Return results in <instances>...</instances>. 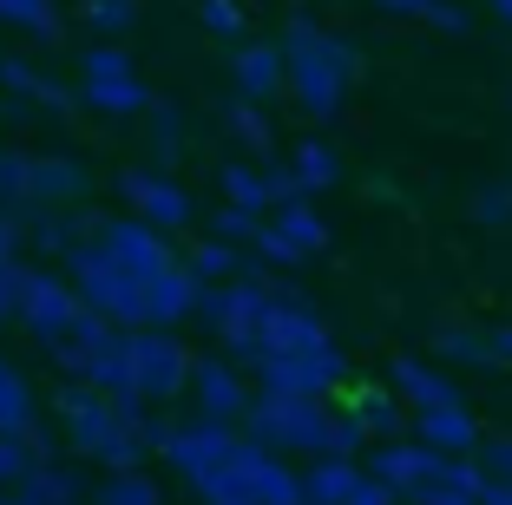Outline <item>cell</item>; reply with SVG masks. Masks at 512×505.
I'll return each instance as SVG.
<instances>
[{
  "mask_svg": "<svg viewBox=\"0 0 512 505\" xmlns=\"http://www.w3.org/2000/svg\"><path fill=\"white\" fill-rule=\"evenodd\" d=\"M381 387H388L407 414H427V407H453V401H460V381H453L447 368H434L427 355H394Z\"/></svg>",
  "mask_w": 512,
  "mask_h": 505,
  "instance_id": "obj_6",
  "label": "cell"
},
{
  "mask_svg": "<svg viewBox=\"0 0 512 505\" xmlns=\"http://www.w3.org/2000/svg\"><path fill=\"white\" fill-rule=\"evenodd\" d=\"M355 486H362V466H355V460H329V453H322V460L302 473V505H342Z\"/></svg>",
  "mask_w": 512,
  "mask_h": 505,
  "instance_id": "obj_12",
  "label": "cell"
},
{
  "mask_svg": "<svg viewBox=\"0 0 512 505\" xmlns=\"http://www.w3.org/2000/svg\"><path fill=\"white\" fill-rule=\"evenodd\" d=\"M263 191H270V210H283V204H309V191L296 184V171H289V164H270V171H263Z\"/></svg>",
  "mask_w": 512,
  "mask_h": 505,
  "instance_id": "obj_24",
  "label": "cell"
},
{
  "mask_svg": "<svg viewBox=\"0 0 512 505\" xmlns=\"http://www.w3.org/2000/svg\"><path fill=\"white\" fill-rule=\"evenodd\" d=\"M250 243H256V256H263V263H276V269H296V263H302V256H296V250H289V243H283V237H276V230H256V237H250Z\"/></svg>",
  "mask_w": 512,
  "mask_h": 505,
  "instance_id": "obj_29",
  "label": "cell"
},
{
  "mask_svg": "<svg viewBox=\"0 0 512 505\" xmlns=\"http://www.w3.org/2000/svg\"><path fill=\"white\" fill-rule=\"evenodd\" d=\"M230 66H237V86L250 92V99H276L283 92V53H276V40H250L230 53Z\"/></svg>",
  "mask_w": 512,
  "mask_h": 505,
  "instance_id": "obj_11",
  "label": "cell"
},
{
  "mask_svg": "<svg viewBox=\"0 0 512 505\" xmlns=\"http://www.w3.org/2000/svg\"><path fill=\"white\" fill-rule=\"evenodd\" d=\"M224 197H230V210H270V191H263V171H250V164H230L224 171Z\"/></svg>",
  "mask_w": 512,
  "mask_h": 505,
  "instance_id": "obj_20",
  "label": "cell"
},
{
  "mask_svg": "<svg viewBox=\"0 0 512 505\" xmlns=\"http://www.w3.org/2000/svg\"><path fill=\"white\" fill-rule=\"evenodd\" d=\"M414 499L421 505H480V492H460V486H447V479H427Z\"/></svg>",
  "mask_w": 512,
  "mask_h": 505,
  "instance_id": "obj_30",
  "label": "cell"
},
{
  "mask_svg": "<svg viewBox=\"0 0 512 505\" xmlns=\"http://www.w3.org/2000/svg\"><path fill=\"white\" fill-rule=\"evenodd\" d=\"M243 427L256 446H289V453H322L329 433V401H302V394H263L243 407Z\"/></svg>",
  "mask_w": 512,
  "mask_h": 505,
  "instance_id": "obj_2",
  "label": "cell"
},
{
  "mask_svg": "<svg viewBox=\"0 0 512 505\" xmlns=\"http://www.w3.org/2000/svg\"><path fill=\"white\" fill-rule=\"evenodd\" d=\"M486 14H493L499 27H512V0H486Z\"/></svg>",
  "mask_w": 512,
  "mask_h": 505,
  "instance_id": "obj_34",
  "label": "cell"
},
{
  "mask_svg": "<svg viewBox=\"0 0 512 505\" xmlns=\"http://www.w3.org/2000/svg\"><path fill=\"white\" fill-rule=\"evenodd\" d=\"M230 132H237L250 151H270V145H276L270 119H263V105H230Z\"/></svg>",
  "mask_w": 512,
  "mask_h": 505,
  "instance_id": "obj_23",
  "label": "cell"
},
{
  "mask_svg": "<svg viewBox=\"0 0 512 505\" xmlns=\"http://www.w3.org/2000/svg\"><path fill=\"white\" fill-rule=\"evenodd\" d=\"M473 223L480 230H512V191L506 184H480L473 191Z\"/></svg>",
  "mask_w": 512,
  "mask_h": 505,
  "instance_id": "obj_21",
  "label": "cell"
},
{
  "mask_svg": "<svg viewBox=\"0 0 512 505\" xmlns=\"http://www.w3.org/2000/svg\"><path fill=\"white\" fill-rule=\"evenodd\" d=\"M276 237L289 243L296 256H316V250H329V223H322V210H309V204H283L276 210V223H270Z\"/></svg>",
  "mask_w": 512,
  "mask_h": 505,
  "instance_id": "obj_14",
  "label": "cell"
},
{
  "mask_svg": "<svg viewBox=\"0 0 512 505\" xmlns=\"http://www.w3.org/2000/svg\"><path fill=\"white\" fill-rule=\"evenodd\" d=\"M506 191H512V178H506Z\"/></svg>",
  "mask_w": 512,
  "mask_h": 505,
  "instance_id": "obj_35",
  "label": "cell"
},
{
  "mask_svg": "<svg viewBox=\"0 0 512 505\" xmlns=\"http://www.w3.org/2000/svg\"><path fill=\"white\" fill-rule=\"evenodd\" d=\"M263 374V394H302V401H329L335 387L348 381V361L335 342L309 348V355H250Z\"/></svg>",
  "mask_w": 512,
  "mask_h": 505,
  "instance_id": "obj_3",
  "label": "cell"
},
{
  "mask_svg": "<svg viewBox=\"0 0 512 505\" xmlns=\"http://www.w3.org/2000/svg\"><path fill=\"white\" fill-rule=\"evenodd\" d=\"M289 171H296L302 191H329V184H342V151L322 145V138H309V145L289 151Z\"/></svg>",
  "mask_w": 512,
  "mask_h": 505,
  "instance_id": "obj_17",
  "label": "cell"
},
{
  "mask_svg": "<svg viewBox=\"0 0 512 505\" xmlns=\"http://www.w3.org/2000/svg\"><path fill=\"white\" fill-rule=\"evenodd\" d=\"M348 414L362 420V433H368V446H388V440H407V407L394 401L388 387H355L348 394Z\"/></svg>",
  "mask_w": 512,
  "mask_h": 505,
  "instance_id": "obj_9",
  "label": "cell"
},
{
  "mask_svg": "<svg viewBox=\"0 0 512 505\" xmlns=\"http://www.w3.org/2000/svg\"><path fill=\"white\" fill-rule=\"evenodd\" d=\"M473 466H480V486H512V440H480Z\"/></svg>",
  "mask_w": 512,
  "mask_h": 505,
  "instance_id": "obj_22",
  "label": "cell"
},
{
  "mask_svg": "<svg viewBox=\"0 0 512 505\" xmlns=\"http://www.w3.org/2000/svg\"><path fill=\"white\" fill-rule=\"evenodd\" d=\"M237 269H243V256L230 243H204L197 250V276H237Z\"/></svg>",
  "mask_w": 512,
  "mask_h": 505,
  "instance_id": "obj_26",
  "label": "cell"
},
{
  "mask_svg": "<svg viewBox=\"0 0 512 505\" xmlns=\"http://www.w3.org/2000/svg\"><path fill=\"white\" fill-rule=\"evenodd\" d=\"M440 453H427L421 440H388V446H368V473L375 486H388L394 499H414V492L427 486V479H440Z\"/></svg>",
  "mask_w": 512,
  "mask_h": 505,
  "instance_id": "obj_5",
  "label": "cell"
},
{
  "mask_svg": "<svg viewBox=\"0 0 512 505\" xmlns=\"http://www.w3.org/2000/svg\"><path fill=\"white\" fill-rule=\"evenodd\" d=\"M204 27L211 33H243V7L237 0H204Z\"/></svg>",
  "mask_w": 512,
  "mask_h": 505,
  "instance_id": "obj_28",
  "label": "cell"
},
{
  "mask_svg": "<svg viewBox=\"0 0 512 505\" xmlns=\"http://www.w3.org/2000/svg\"><path fill=\"white\" fill-rule=\"evenodd\" d=\"M506 99H512V86H506Z\"/></svg>",
  "mask_w": 512,
  "mask_h": 505,
  "instance_id": "obj_36",
  "label": "cell"
},
{
  "mask_svg": "<svg viewBox=\"0 0 512 505\" xmlns=\"http://www.w3.org/2000/svg\"><path fill=\"white\" fill-rule=\"evenodd\" d=\"M407 433L427 446V453H440V460H473V446L486 440L480 420L467 414V401L453 407H427V414H407Z\"/></svg>",
  "mask_w": 512,
  "mask_h": 505,
  "instance_id": "obj_7",
  "label": "cell"
},
{
  "mask_svg": "<svg viewBox=\"0 0 512 505\" xmlns=\"http://www.w3.org/2000/svg\"><path fill=\"white\" fill-rule=\"evenodd\" d=\"M230 446H237V433L211 420V427H197V433H184V440H178V466H191L197 479H211L217 466L230 460Z\"/></svg>",
  "mask_w": 512,
  "mask_h": 505,
  "instance_id": "obj_13",
  "label": "cell"
},
{
  "mask_svg": "<svg viewBox=\"0 0 512 505\" xmlns=\"http://www.w3.org/2000/svg\"><path fill=\"white\" fill-rule=\"evenodd\" d=\"M125 191L138 197V210H145L151 223H184V217H191V197H184L178 184H158V178H125Z\"/></svg>",
  "mask_w": 512,
  "mask_h": 505,
  "instance_id": "obj_18",
  "label": "cell"
},
{
  "mask_svg": "<svg viewBox=\"0 0 512 505\" xmlns=\"http://www.w3.org/2000/svg\"><path fill=\"white\" fill-rule=\"evenodd\" d=\"M342 505H394V492H388V486H375V479H362V486L348 492Z\"/></svg>",
  "mask_w": 512,
  "mask_h": 505,
  "instance_id": "obj_33",
  "label": "cell"
},
{
  "mask_svg": "<svg viewBox=\"0 0 512 505\" xmlns=\"http://www.w3.org/2000/svg\"><path fill=\"white\" fill-rule=\"evenodd\" d=\"M368 7H375L381 20H421V7H427V0H368Z\"/></svg>",
  "mask_w": 512,
  "mask_h": 505,
  "instance_id": "obj_31",
  "label": "cell"
},
{
  "mask_svg": "<svg viewBox=\"0 0 512 505\" xmlns=\"http://www.w3.org/2000/svg\"><path fill=\"white\" fill-rule=\"evenodd\" d=\"M191 302H197L191 276H184V269H158V276L145 283V322H178Z\"/></svg>",
  "mask_w": 512,
  "mask_h": 505,
  "instance_id": "obj_16",
  "label": "cell"
},
{
  "mask_svg": "<svg viewBox=\"0 0 512 505\" xmlns=\"http://www.w3.org/2000/svg\"><path fill=\"white\" fill-rule=\"evenodd\" d=\"M486 355H493V368H499V361H512V322L486 328Z\"/></svg>",
  "mask_w": 512,
  "mask_h": 505,
  "instance_id": "obj_32",
  "label": "cell"
},
{
  "mask_svg": "<svg viewBox=\"0 0 512 505\" xmlns=\"http://www.w3.org/2000/svg\"><path fill=\"white\" fill-rule=\"evenodd\" d=\"M256 230H263V223H256L250 210H217V237H224V243H250Z\"/></svg>",
  "mask_w": 512,
  "mask_h": 505,
  "instance_id": "obj_27",
  "label": "cell"
},
{
  "mask_svg": "<svg viewBox=\"0 0 512 505\" xmlns=\"http://www.w3.org/2000/svg\"><path fill=\"white\" fill-rule=\"evenodd\" d=\"M322 453H329V460H362V453H368V433H362V420L348 414V407H329V433H322Z\"/></svg>",
  "mask_w": 512,
  "mask_h": 505,
  "instance_id": "obj_19",
  "label": "cell"
},
{
  "mask_svg": "<svg viewBox=\"0 0 512 505\" xmlns=\"http://www.w3.org/2000/svg\"><path fill=\"white\" fill-rule=\"evenodd\" d=\"M322 40H329V27L309 14L283 20V40H276V53H283V79H289V99H296V112H309L316 125L342 119V99H348V79L329 66V53H322Z\"/></svg>",
  "mask_w": 512,
  "mask_h": 505,
  "instance_id": "obj_1",
  "label": "cell"
},
{
  "mask_svg": "<svg viewBox=\"0 0 512 505\" xmlns=\"http://www.w3.org/2000/svg\"><path fill=\"white\" fill-rule=\"evenodd\" d=\"M191 368H197V394H204V407H211L217 427L243 420V407H250V394H243V374L230 368V361H191Z\"/></svg>",
  "mask_w": 512,
  "mask_h": 505,
  "instance_id": "obj_10",
  "label": "cell"
},
{
  "mask_svg": "<svg viewBox=\"0 0 512 505\" xmlns=\"http://www.w3.org/2000/svg\"><path fill=\"white\" fill-rule=\"evenodd\" d=\"M421 20H427L434 33H467V7H460V0H427Z\"/></svg>",
  "mask_w": 512,
  "mask_h": 505,
  "instance_id": "obj_25",
  "label": "cell"
},
{
  "mask_svg": "<svg viewBox=\"0 0 512 505\" xmlns=\"http://www.w3.org/2000/svg\"><path fill=\"white\" fill-rule=\"evenodd\" d=\"M322 342H329V328H322L316 302L289 296V289H270V309L256 322V355H309Z\"/></svg>",
  "mask_w": 512,
  "mask_h": 505,
  "instance_id": "obj_4",
  "label": "cell"
},
{
  "mask_svg": "<svg viewBox=\"0 0 512 505\" xmlns=\"http://www.w3.org/2000/svg\"><path fill=\"white\" fill-rule=\"evenodd\" d=\"M132 368H138L132 374L138 387H151V394H178L191 361H184V348L171 342V335H145V342H132Z\"/></svg>",
  "mask_w": 512,
  "mask_h": 505,
  "instance_id": "obj_8",
  "label": "cell"
},
{
  "mask_svg": "<svg viewBox=\"0 0 512 505\" xmlns=\"http://www.w3.org/2000/svg\"><path fill=\"white\" fill-rule=\"evenodd\" d=\"M434 355L447 361V368H493V355H486V328H467V322H440L434 328Z\"/></svg>",
  "mask_w": 512,
  "mask_h": 505,
  "instance_id": "obj_15",
  "label": "cell"
}]
</instances>
